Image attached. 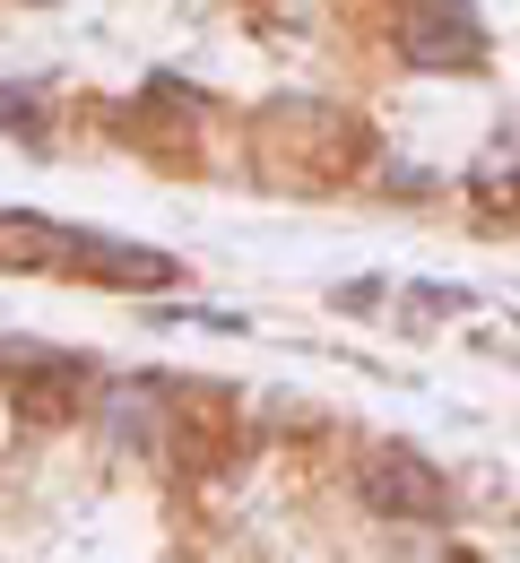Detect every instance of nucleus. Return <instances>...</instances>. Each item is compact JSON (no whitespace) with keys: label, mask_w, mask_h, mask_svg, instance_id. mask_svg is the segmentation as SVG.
Instances as JSON below:
<instances>
[{"label":"nucleus","mask_w":520,"mask_h":563,"mask_svg":"<svg viewBox=\"0 0 520 563\" xmlns=\"http://www.w3.org/2000/svg\"><path fill=\"white\" fill-rule=\"evenodd\" d=\"M0 382H9V399L26 408V417H62L78 399V373L70 355H53V347H26V339H0Z\"/></svg>","instance_id":"obj_4"},{"label":"nucleus","mask_w":520,"mask_h":563,"mask_svg":"<svg viewBox=\"0 0 520 563\" xmlns=\"http://www.w3.org/2000/svg\"><path fill=\"white\" fill-rule=\"evenodd\" d=\"M399 53L417 62V70H486V26H477V9L468 0H408V18H399Z\"/></svg>","instance_id":"obj_2"},{"label":"nucleus","mask_w":520,"mask_h":563,"mask_svg":"<svg viewBox=\"0 0 520 563\" xmlns=\"http://www.w3.org/2000/svg\"><path fill=\"white\" fill-rule=\"evenodd\" d=\"M0 269H35V278H104V286H174L182 269L148 243H113L87 225H53L35 209H0Z\"/></svg>","instance_id":"obj_1"},{"label":"nucleus","mask_w":520,"mask_h":563,"mask_svg":"<svg viewBox=\"0 0 520 563\" xmlns=\"http://www.w3.org/2000/svg\"><path fill=\"white\" fill-rule=\"evenodd\" d=\"M365 503L381 520H443L451 511V486L434 460H417V451H373L365 468Z\"/></svg>","instance_id":"obj_3"},{"label":"nucleus","mask_w":520,"mask_h":563,"mask_svg":"<svg viewBox=\"0 0 520 563\" xmlns=\"http://www.w3.org/2000/svg\"><path fill=\"white\" fill-rule=\"evenodd\" d=\"M104 408H113V442H122V451H131V442H140V451H156V399L148 390H113V399H104Z\"/></svg>","instance_id":"obj_5"}]
</instances>
